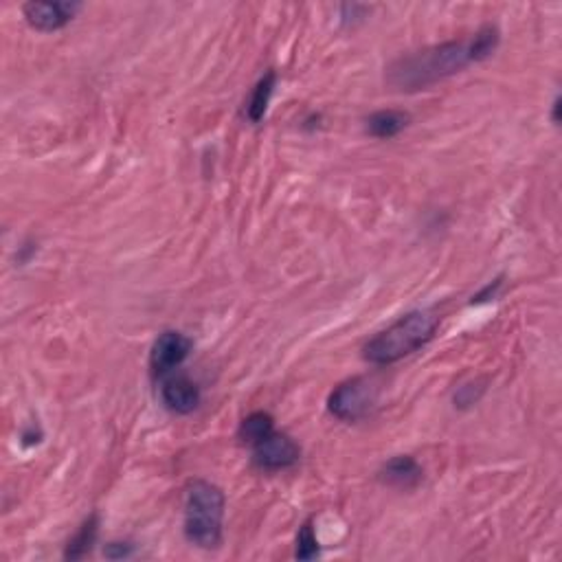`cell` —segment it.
Masks as SVG:
<instances>
[{
  "label": "cell",
  "mask_w": 562,
  "mask_h": 562,
  "mask_svg": "<svg viewBox=\"0 0 562 562\" xmlns=\"http://www.w3.org/2000/svg\"><path fill=\"white\" fill-rule=\"evenodd\" d=\"M472 62H475V54H472L470 40L444 42V44L415 51L411 55H402L389 66L387 82L398 91H422L464 71Z\"/></svg>",
  "instance_id": "obj_1"
},
{
  "label": "cell",
  "mask_w": 562,
  "mask_h": 562,
  "mask_svg": "<svg viewBox=\"0 0 562 562\" xmlns=\"http://www.w3.org/2000/svg\"><path fill=\"white\" fill-rule=\"evenodd\" d=\"M439 328V317L430 310H413L376 334L362 348V359L371 365H393L429 343Z\"/></svg>",
  "instance_id": "obj_2"
},
{
  "label": "cell",
  "mask_w": 562,
  "mask_h": 562,
  "mask_svg": "<svg viewBox=\"0 0 562 562\" xmlns=\"http://www.w3.org/2000/svg\"><path fill=\"white\" fill-rule=\"evenodd\" d=\"M227 498L209 481H192L185 490V536L192 545L215 549L222 543V521Z\"/></svg>",
  "instance_id": "obj_3"
},
{
  "label": "cell",
  "mask_w": 562,
  "mask_h": 562,
  "mask_svg": "<svg viewBox=\"0 0 562 562\" xmlns=\"http://www.w3.org/2000/svg\"><path fill=\"white\" fill-rule=\"evenodd\" d=\"M378 389L367 378H351V380L340 382L339 387L330 393L328 409L334 418L343 422H359V419L370 415L371 407L376 404Z\"/></svg>",
  "instance_id": "obj_4"
},
{
  "label": "cell",
  "mask_w": 562,
  "mask_h": 562,
  "mask_svg": "<svg viewBox=\"0 0 562 562\" xmlns=\"http://www.w3.org/2000/svg\"><path fill=\"white\" fill-rule=\"evenodd\" d=\"M253 449V461L261 470H286L292 468L301 457V449L295 444V439L288 438L286 433L272 430L268 438L257 442Z\"/></svg>",
  "instance_id": "obj_5"
},
{
  "label": "cell",
  "mask_w": 562,
  "mask_h": 562,
  "mask_svg": "<svg viewBox=\"0 0 562 562\" xmlns=\"http://www.w3.org/2000/svg\"><path fill=\"white\" fill-rule=\"evenodd\" d=\"M192 354V340L181 332H163L150 351V370L154 376H167Z\"/></svg>",
  "instance_id": "obj_6"
},
{
  "label": "cell",
  "mask_w": 562,
  "mask_h": 562,
  "mask_svg": "<svg viewBox=\"0 0 562 562\" xmlns=\"http://www.w3.org/2000/svg\"><path fill=\"white\" fill-rule=\"evenodd\" d=\"M80 9V3H27L23 14L34 29L57 31L66 27Z\"/></svg>",
  "instance_id": "obj_7"
},
{
  "label": "cell",
  "mask_w": 562,
  "mask_h": 562,
  "mask_svg": "<svg viewBox=\"0 0 562 562\" xmlns=\"http://www.w3.org/2000/svg\"><path fill=\"white\" fill-rule=\"evenodd\" d=\"M163 404L172 413L187 415L193 413L201 404V387L187 376H167L161 385Z\"/></svg>",
  "instance_id": "obj_8"
},
{
  "label": "cell",
  "mask_w": 562,
  "mask_h": 562,
  "mask_svg": "<svg viewBox=\"0 0 562 562\" xmlns=\"http://www.w3.org/2000/svg\"><path fill=\"white\" fill-rule=\"evenodd\" d=\"M380 479L396 488H413L422 481V466L413 457H393L380 470Z\"/></svg>",
  "instance_id": "obj_9"
},
{
  "label": "cell",
  "mask_w": 562,
  "mask_h": 562,
  "mask_svg": "<svg viewBox=\"0 0 562 562\" xmlns=\"http://www.w3.org/2000/svg\"><path fill=\"white\" fill-rule=\"evenodd\" d=\"M409 121L411 117L402 110H380V113H374L367 119V133L376 136V139H393L407 128Z\"/></svg>",
  "instance_id": "obj_10"
},
{
  "label": "cell",
  "mask_w": 562,
  "mask_h": 562,
  "mask_svg": "<svg viewBox=\"0 0 562 562\" xmlns=\"http://www.w3.org/2000/svg\"><path fill=\"white\" fill-rule=\"evenodd\" d=\"M275 84H277V75L272 71L266 73V75L255 84L249 104H246V117H249V121L260 123V121L264 119L268 104H271L272 93H275Z\"/></svg>",
  "instance_id": "obj_11"
},
{
  "label": "cell",
  "mask_w": 562,
  "mask_h": 562,
  "mask_svg": "<svg viewBox=\"0 0 562 562\" xmlns=\"http://www.w3.org/2000/svg\"><path fill=\"white\" fill-rule=\"evenodd\" d=\"M272 430H275V419H272V415L264 413V411H255V413H251L249 418L242 419L240 439L244 444L255 446L257 442H261V439L268 438Z\"/></svg>",
  "instance_id": "obj_12"
},
{
  "label": "cell",
  "mask_w": 562,
  "mask_h": 562,
  "mask_svg": "<svg viewBox=\"0 0 562 562\" xmlns=\"http://www.w3.org/2000/svg\"><path fill=\"white\" fill-rule=\"evenodd\" d=\"M94 538H97V517H94V514H93V517L82 525L80 532H77L71 540H68V547L64 551V558L66 560H80V558H84V556H86L88 551H91Z\"/></svg>",
  "instance_id": "obj_13"
},
{
  "label": "cell",
  "mask_w": 562,
  "mask_h": 562,
  "mask_svg": "<svg viewBox=\"0 0 562 562\" xmlns=\"http://www.w3.org/2000/svg\"><path fill=\"white\" fill-rule=\"evenodd\" d=\"M498 40H501V34H498V29L495 27V25H486V27H481L479 31H477V34L470 38L475 62L486 60V57H490L492 54H495Z\"/></svg>",
  "instance_id": "obj_14"
},
{
  "label": "cell",
  "mask_w": 562,
  "mask_h": 562,
  "mask_svg": "<svg viewBox=\"0 0 562 562\" xmlns=\"http://www.w3.org/2000/svg\"><path fill=\"white\" fill-rule=\"evenodd\" d=\"M319 556V540L314 534L312 523H306L301 527V532L297 536V558L299 560H312Z\"/></svg>",
  "instance_id": "obj_15"
},
{
  "label": "cell",
  "mask_w": 562,
  "mask_h": 562,
  "mask_svg": "<svg viewBox=\"0 0 562 562\" xmlns=\"http://www.w3.org/2000/svg\"><path fill=\"white\" fill-rule=\"evenodd\" d=\"M104 554L108 556V558H128V556H133V545L130 543H110L108 549L104 551Z\"/></svg>",
  "instance_id": "obj_16"
},
{
  "label": "cell",
  "mask_w": 562,
  "mask_h": 562,
  "mask_svg": "<svg viewBox=\"0 0 562 562\" xmlns=\"http://www.w3.org/2000/svg\"><path fill=\"white\" fill-rule=\"evenodd\" d=\"M558 108H560V97H556L554 113H551V119H554V123H558Z\"/></svg>",
  "instance_id": "obj_17"
}]
</instances>
